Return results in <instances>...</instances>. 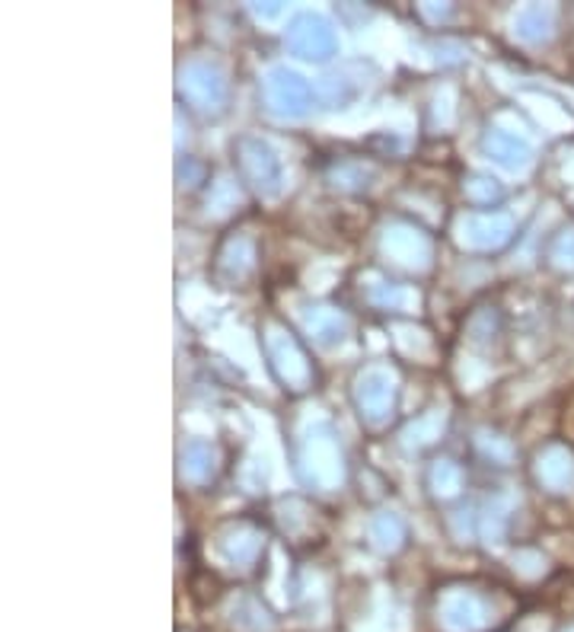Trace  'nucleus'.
Returning a JSON list of instances; mask_svg holds the SVG:
<instances>
[{"mask_svg":"<svg viewBox=\"0 0 574 632\" xmlns=\"http://www.w3.org/2000/svg\"><path fill=\"white\" fill-rule=\"evenodd\" d=\"M335 186L345 189V192H361V189H368L370 186V172L364 167L345 164V167L335 169Z\"/></svg>","mask_w":574,"mask_h":632,"instance_id":"obj_25","label":"nucleus"},{"mask_svg":"<svg viewBox=\"0 0 574 632\" xmlns=\"http://www.w3.org/2000/svg\"><path fill=\"white\" fill-rule=\"evenodd\" d=\"M234 627L240 632H272V620L252 597H243L234 604Z\"/></svg>","mask_w":574,"mask_h":632,"instance_id":"obj_20","label":"nucleus"},{"mask_svg":"<svg viewBox=\"0 0 574 632\" xmlns=\"http://www.w3.org/2000/svg\"><path fill=\"white\" fill-rule=\"evenodd\" d=\"M514 29L524 43H546L555 29V13L552 7H542V3L524 7L514 20Z\"/></svg>","mask_w":574,"mask_h":632,"instance_id":"obj_16","label":"nucleus"},{"mask_svg":"<svg viewBox=\"0 0 574 632\" xmlns=\"http://www.w3.org/2000/svg\"><path fill=\"white\" fill-rule=\"evenodd\" d=\"M370 303L376 307H399L403 303V291L393 285V282H376V285H368Z\"/></svg>","mask_w":574,"mask_h":632,"instance_id":"obj_26","label":"nucleus"},{"mask_svg":"<svg viewBox=\"0 0 574 632\" xmlns=\"http://www.w3.org/2000/svg\"><path fill=\"white\" fill-rule=\"evenodd\" d=\"M428 486L434 489V496H441V499H453V496L463 489V473H459V466L451 464V461H441V464L431 466V473H428Z\"/></svg>","mask_w":574,"mask_h":632,"instance_id":"obj_21","label":"nucleus"},{"mask_svg":"<svg viewBox=\"0 0 574 632\" xmlns=\"http://www.w3.org/2000/svg\"><path fill=\"white\" fill-rule=\"evenodd\" d=\"M534 473L546 492L565 496L574 489V454L565 444H549L536 454Z\"/></svg>","mask_w":574,"mask_h":632,"instance_id":"obj_12","label":"nucleus"},{"mask_svg":"<svg viewBox=\"0 0 574 632\" xmlns=\"http://www.w3.org/2000/svg\"><path fill=\"white\" fill-rule=\"evenodd\" d=\"M549 262L562 272H574V230H562L552 247H549Z\"/></svg>","mask_w":574,"mask_h":632,"instance_id":"obj_24","label":"nucleus"},{"mask_svg":"<svg viewBox=\"0 0 574 632\" xmlns=\"http://www.w3.org/2000/svg\"><path fill=\"white\" fill-rule=\"evenodd\" d=\"M255 10H259V13H265V16H278V10H282V7H278V3H268V7L255 3Z\"/></svg>","mask_w":574,"mask_h":632,"instance_id":"obj_30","label":"nucleus"},{"mask_svg":"<svg viewBox=\"0 0 574 632\" xmlns=\"http://www.w3.org/2000/svg\"><path fill=\"white\" fill-rule=\"evenodd\" d=\"M262 90H265L268 109L285 119H300L313 106V86L287 68H272L262 81Z\"/></svg>","mask_w":574,"mask_h":632,"instance_id":"obj_7","label":"nucleus"},{"mask_svg":"<svg viewBox=\"0 0 574 632\" xmlns=\"http://www.w3.org/2000/svg\"><path fill=\"white\" fill-rule=\"evenodd\" d=\"M358 90H361L358 81H348L345 74H328V77H323V84H320V96H323V103H328L332 109H338V106H345L348 99H355Z\"/></svg>","mask_w":574,"mask_h":632,"instance_id":"obj_22","label":"nucleus"},{"mask_svg":"<svg viewBox=\"0 0 574 632\" xmlns=\"http://www.w3.org/2000/svg\"><path fill=\"white\" fill-rule=\"evenodd\" d=\"M504 524H507V514H504L501 508H489V511L482 514V534H486L489 540H501V537H504Z\"/></svg>","mask_w":574,"mask_h":632,"instance_id":"obj_27","label":"nucleus"},{"mask_svg":"<svg viewBox=\"0 0 574 632\" xmlns=\"http://www.w3.org/2000/svg\"><path fill=\"white\" fill-rule=\"evenodd\" d=\"M370 540L373 547L383 549V552H396L406 540V524L396 517V514H376L370 521Z\"/></svg>","mask_w":574,"mask_h":632,"instance_id":"obj_18","label":"nucleus"},{"mask_svg":"<svg viewBox=\"0 0 574 632\" xmlns=\"http://www.w3.org/2000/svg\"><path fill=\"white\" fill-rule=\"evenodd\" d=\"M255 272V243L247 234H230L214 259V275L224 285H243Z\"/></svg>","mask_w":574,"mask_h":632,"instance_id":"obj_11","label":"nucleus"},{"mask_svg":"<svg viewBox=\"0 0 574 632\" xmlns=\"http://www.w3.org/2000/svg\"><path fill=\"white\" fill-rule=\"evenodd\" d=\"M297 473L313 489H338L345 479V461L335 431L326 421H316L303 431L297 444Z\"/></svg>","mask_w":574,"mask_h":632,"instance_id":"obj_1","label":"nucleus"},{"mask_svg":"<svg viewBox=\"0 0 574 632\" xmlns=\"http://www.w3.org/2000/svg\"><path fill=\"white\" fill-rule=\"evenodd\" d=\"M234 164L240 169V179L262 199H278L285 189V169L272 144H265L255 134H243L234 141Z\"/></svg>","mask_w":574,"mask_h":632,"instance_id":"obj_2","label":"nucleus"},{"mask_svg":"<svg viewBox=\"0 0 574 632\" xmlns=\"http://www.w3.org/2000/svg\"><path fill=\"white\" fill-rule=\"evenodd\" d=\"M482 147H486V154H489L492 160L504 164V167L524 169L530 164V144H527L524 138L511 134V131L489 128L486 138H482Z\"/></svg>","mask_w":574,"mask_h":632,"instance_id":"obj_14","label":"nucleus"},{"mask_svg":"<svg viewBox=\"0 0 574 632\" xmlns=\"http://www.w3.org/2000/svg\"><path fill=\"white\" fill-rule=\"evenodd\" d=\"M572 632H574V630H572Z\"/></svg>","mask_w":574,"mask_h":632,"instance_id":"obj_31","label":"nucleus"},{"mask_svg":"<svg viewBox=\"0 0 574 632\" xmlns=\"http://www.w3.org/2000/svg\"><path fill=\"white\" fill-rule=\"evenodd\" d=\"M307 330L313 333L316 342H338V338L345 336V317L338 313V310H328V307H310L307 310Z\"/></svg>","mask_w":574,"mask_h":632,"instance_id":"obj_17","label":"nucleus"},{"mask_svg":"<svg viewBox=\"0 0 574 632\" xmlns=\"http://www.w3.org/2000/svg\"><path fill=\"white\" fill-rule=\"evenodd\" d=\"M351 400H355V409L364 419V425L380 428L390 421L393 409H396V378L383 368H368L355 380Z\"/></svg>","mask_w":574,"mask_h":632,"instance_id":"obj_5","label":"nucleus"},{"mask_svg":"<svg viewBox=\"0 0 574 632\" xmlns=\"http://www.w3.org/2000/svg\"><path fill=\"white\" fill-rule=\"evenodd\" d=\"M441 627L447 632H479L492 623V613H489V604L476 594V591L456 588L447 591L441 597Z\"/></svg>","mask_w":574,"mask_h":632,"instance_id":"obj_8","label":"nucleus"},{"mask_svg":"<svg viewBox=\"0 0 574 632\" xmlns=\"http://www.w3.org/2000/svg\"><path fill=\"white\" fill-rule=\"evenodd\" d=\"M517 565H521L524 575L534 579V575L542 572V556H539V552H521V556H517Z\"/></svg>","mask_w":574,"mask_h":632,"instance_id":"obj_29","label":"nucleus"},{"mask_svg":"<svg viewBox=\"0 0 574 632\" xmlns=\"http://www.w3.org/2000/svg\"><path fill=\"white\" fill-rule=\"evenodd\" d=\"M514 234V224L511 217L504 214H469L459 220V243L466 250H479V253H492L501 250Z\"/></svg>","mask_w":574,"mask_h":632,"instance_id":"obj_10","label":"nucleus"},{"mask_svg":"<svg viewBox=\"0 0 574 632\" xmlns=\"http://www.w3.org/2000/svg\"><path fill=\"white\" fill-rule=\"evenodd\" d=\"M463 192H466V202L476 205V208H489L501 199V186L492 176H482V172H473L466 182H463Z\"/></svg>","mask_w":574,"mask_h":632,"instance_id":"obj_19","label":"nucleus"},{"mask_svg":"<svg viewBox=\"0 0 574 632\" xmlns=\"http://www.w3.org/2000/svg\"><path fill=\"white\" fill-rule=\"evenodd\" d=\"M179 93L182 99L199 109L202 116H220L227 106V77L217 61L207 58H192L179 71Z\"/></svg>","mask_w":574,"mask_h":632,"instance_id":"obj_4","label":"nucleus"},{"mask_svg":"<svg viewBox=\"0 0 574 632\" xmlns=\"http://www.w3.org/2000/svg\"><path fill=\"white\" fill-rule=\"evenodd\" d=\"M287 45L294 55L307 61H326L338 51V36L326 16L320 13H297L287 23Z\"/></svg>","mask_w":574,"mask_h":632,"instance_id":"obj_6","label":"nucleus"},{"mask_svg":"<svg viewBox=\"0 0 574 632\" xmlns=\"http://www.w3.org/2000/svg\"><path fill=\"white\" fill-rule=\"evenodd\" d=\"M217 549H220V556H224L230 565H249V562H255V556L262 552V534H259L249 521L230 524V527L220 534Z\"/></svg>","mask_w":574,"mask_h":632,"instance_id":"obj_13","label":"nucleus"},{"mask_svg":"<svg viewBox=\"0 0 574 632\" xmlns=\"http://www.w3.org/2000/svg\"><path fill=\"white\" fill-rule=\"evenodd\" d=\"M262 345H265V355H268V365H272L275 378L285 383V390L303 393L313 383V365H310L303 345L282 323L272 320V323L262 326Z\"/></svg>","mask_w":574,"mask_h":632,"instance_id":"obj_3","label":"nucleus"},{"mask_svg":"<svg viewBox=\"0 0 574 632\" xmlns=\"http://www.w3.org/2000/svg\"><path fill=\"white\" fill-rule=\"evenodd\" d=\"M380 250H383V255L390 262H396L403 269H411V272H421L431 262V237L421 234L418 227H409V224H393L383 234Z\"/></svg>","mask_w":574,"mask_h":632,"instance_id":"obj_9","label":"nucleus"},{"mask_svg":"<svg viewBox=\"0 0 574 632\" xmlns=\"http://www.w3.org/2000/svg\"><path fill=\"white\" fill-rule=\"evenodd\" d=\"M482 451L498 461V464H507L511 461V444L507 441H501V438H482Z\"/></svg>","mask_w":574,"mask_h":632,"instance_id":"obj_28","label":"nucleus"},{"mask_svg":"<svg viewBox=\"0 0 574 632\" xmlns=\"http://www.w3.org/2000/svg\"><path fill=\"white\" fill-rule=\"evenodd\" d=\"M179 473L186 482H195V486L207 482L214 476V448L207 441H189L179 457Z\"/></svg>","mask_w":574,"mask_h":632,"instance_id":"obj_15","label":"nucleus"},{"mask_svg":"<svg viewBox=\"0 0 574 632\" xmlns=\"http://www.w3.org/2000/svg\"><path fill=\"white\" fill-rule=\"evenodd\" d=\"M441 431H444V416H441V413H431V416H424V419L409 425L406 441L415 444V448H421V444H431L434 438H441Z\"/></svg>","mask_w":574,"mask_h":632,"instance_id":"obj_23","label":"nucleus"}]
</instances>
